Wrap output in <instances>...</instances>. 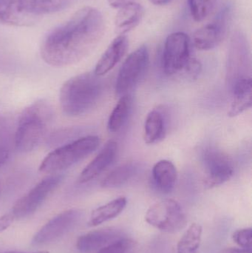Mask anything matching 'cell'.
Here are the masks:
<instances>
[{
    "label": "cell",
    "instance_id": "obj_1",
    "mask_svg": "<svg viewBox=\"0 0 252 253\" xmlns=\"http://www.w3.org/2000/svg\"><path fill=\"white\" fill-rule=\"evenodd\" d=\"M105 30L102 13L95 7H83L46 36L40 47L41 58L53 67L78 63L96 48Z\"/></svg>",
    "mask_w": 252,
    "mask_h": 253
},
{
    "label": "cell",
    "instance_id": "obj_2",
    "mask_svg": "<svg viewBox=\"0 0 252 253\" xmlns=\"http://www.w3.org/2000/svg\"><path fill=\"white\" fill-rule=\"evenodd\" d=\"M100 77L94 72L84 73L65 82L59 96L65 115L78 117L96 107L104 92L103 82Z\"/></svg>",
    "mask_w": 252,
    "mask_h": 253
},
{
    "label": "cell",
    "instance_id": "obj_3",
    "mask_svg": "<svg viewBox=\"0 0 252 253\" xmlns=\"http://www.w3.org/2000/svg\"><path fill=\"white\" fill-rule=\"evenodd\" d=\"M52 119L53 110L46 101H37L25 108L15 132L16 150L28 153L36 148L45 137Z\"/></svg>",
    "mask_w": 252,
    "mask_h": 253
},
{
    "label": "cell",
    "instance_id": "obj_4",
    "mask_svg": "<svg viewBox=\"0 0 252 253\" xmlns=\"http://www.w3.org/2000/svg\"><path fill=\"white\" fill-rule=\"evenodd\" d=\"M75 0H0V22L29 26L41 15L56 13Z\"/></svg>",
    "mask_w": 252,
    "mask_h": 253
},
{
    "label": "cell",
    "instance_id": "obj_5",
    "mask_svg": "<svg viewBox=\"0 0 252 253\" xmlns=\"http://www.w3.org/2000/svg\"><path fill=\"white\" fill-rule=\"evenodd\" d=\"M100 138L87 135L55 149L41 162L39 170L44 173L58 174L73 166L99 147Z\"/></svg>",
    "mask_w": 252,
    "mask_h": 253
},
{
    "label": "cell",
    "instance_id": "obj_6",
    "mask_svg": "<svg viewBox=\"0 0 252 253\" xmlns=\"http://www.w3.org/2000/svg\"><path fill=\"white\" fill-rule=\"evenodd\" d=\"M145 221L152 227L168 233H178L187 224L183 208L173 199H164L150 206L145 215Z\"/></svg>",
    "mask_w": 252,
    "mask_h": 253
},
{
    "label": "cell",
    "instance_id": "obj_7",
    "mask_svg": "<svg viewBox=\"0 0 252 253\" xmlns=\"http://www.w3.org/2000/svg\"><path fill=\"white\" fill-rule=\"evenodd\" d=\"M60 173L43 178L13 205L9 213L15 219L25 218L36 212L63 180Z\"/></svg>",
    "mask_w": 252,
    "mask_h": 253
},
{
    "label": "cell",
    "instance_id": "obj_8",
    "mask_svg": "<svg viewBox=\"0 0 252 253\" xmlns=\"http://www.w3.org/2000/svg\"><path fill=\"white\" fill-rule=\"evenodd\" d=\"M149 63V50L142 45L129 55L120 68L115 83V92L119 96L127 94L139 84L146 74Z\"/></svg>",
    "mask_w": 252,
    "mask_h": 253
},
{
    "label": "cell",
    "instance_id": "obj_9",
    "mask_svg": "<svg viewBox=\"0 0 252 253\" xmlns=\"http://www.w3.org/2000/svg\"><path fill=\"white\" fill-rule=\"evenodd\" d=\"M190 59V40L185 33L176 32L167 37L163 52V69L172 76L183 71Z\"/></svg>",
    "mask_w": 252,
    "mask_h": 253
},
{
    "label": "cell",
    "instance_id": "obj_10",
    "mask_svg": "<svg viewBox=\"0 0 252 253\" xmlns=\"http://www.w3.org/2000/svg\"><path fill=\"white\" fill-rule=\"evenodd\" d=\"M251 71V55L245 34L241 31L234 33L229 43L227 74L230 86L237 80L245 77Z\"/></svg>",
    "mask_w": 252,
    "mask_h": 253
},
{
    "label": "cell",
    "instance_id": "obj_11",
    "mask_svg": "<svg viewBox=\"0 0 252 253\" xmlns=\"http://www.w3.org/2000/svg\"><path fill=\"white\" fill-rule=\"evenodd\" d=\"M202 164L205 170L204 187L214 188L229 181L234 174L230 158L220 150L208 148L202 154Z\"/></svg>",
    "mask_w": 252,
    "mask_h": 253
},
{
    "label": "cell",
    "instance_id": "obj_12",
    "mask_svg": "<svg viewBox=\"0 0 252 253\" xmlns=\"http://www.w3.org/2000/svg\"><path fill=\"white\" fill-rule=\"evenodd\" d=\"M81 210L71 209L61 212L46 223L33 238L35 245H46L55 242L71 232L81 221Z\"/></svg>",
    "mask_w": 252,
    "mask_h": 253
},
{
    "label": "cell",
    "instance_id": "obj_13",
    "mask_svg": "<svg viewBox=\"0 0 252 253\" xmlns=\"http://www.w3.org/2000/svg\"><path fill=\"white\" fill-rule=\"evenodd\" d=\"M231 7L222 8L214 20L195 31L193 42L198 50H209L217 47L226 37L231 21Z\"/></svg>",
    "mask_w": 252,
    "mask_h": 253
},
{
    "label": "cell",
    "instance_id": "obj_14",
    "mask_svg": "<svg viewBox=\"0 0 252 253\" xmlns=\"http://www.w3.org/2000/svg\"><path fill=\"white\" fill-rule=\"evenodd\" d=\"M124 237H127L125 233L116 227L99 229L80 236L77 240L76 248L83 253L99 251Z\"/></svg>",
    "mask_w": 252,
    "mask_h": 253
},
{
    "label": "cell",
    "instance_id": "obj_15",
    "mask_svg": "<svg viewBox=\"0 0 252 253\" xmlns=\"http://www.w3.org/2000/svg\"><path fill=\"white\" fill-rule=\"evenodd\" d=\"M118 152V144L115 141H109L100 153L84 168L79 176L80 183H87L97 178L115 160Z\"/></svg>",
    "mask_w": 252,
    "mask_h": 253
},
{
    "label": "cell",
    "instance_id": "obj_16",
    "mask_svg": "<svg viewBox=\"0 0 252 253\" xmlns=\"http://www.w3.org/2000/svg\"><path fill=\"white\" fill-rule=\"evenodd\" d=\"M129 41L126 36L119 35L108 46L95 68L94 73L102 77L110 71L122 59L128 50Z\"/></svg>",
    "mask_w": 252,
    "mask_h": 253
},
{
    "label": "cell",
    "instance_id": "obj_17",
    "mask_svg": "<svg viewBox=\"0 0 252 253\" xmlns=\"http://www.w3.org/2000/svg\"><path fill=\"white\" fill-rule=\"evenodd\" d=\"M230 87L232 101L228 115L230 117H235L245 112L252 107V77L240 79Z\"/></svg>",
    "mask_w": 252,
    "mask_h": 253
},
{
    "label": "cell",
    "instance_id": "obj_18",
    "mask_svg": "<svg viewBox=\"0 0 252 253\" xmlns=\"http://www.w3.org/2000/svg\"><path fill=\"white\" fill-rule=\"evenodd\" d=\"M144 14V9L139 3L133 1L120 7L115 20V32L124 35L135 29L140 24Z\"/></svg>",
    "mask_w": 252,
    "mask_h": 253
},
{
    "label": "cell",
    "instance_id": "obj_19",
    "mask_svg": "<svg viewBox=\"0 0 252 253\" xmlns=\"http://www.w3.org/2000/svg\"><path fill=\"white\" fill-rule=\"evenodd\" d=\"M177 176V169L170 161H159L152 169V179L155 187L164 194H168L174 190Z\"/></svg>",
    "mask_w": 252,
    "mask_h": 253
},
{
    "label": "cell",
    "instance_id": "obj_20",
    "mask_svg": "<svg viewBox=\"0 0 252 253\" xmlns=\"http://www.w3.org/2000/svg\"><path fill=\"white\" fill-rule=\"evenodd\" d=\"M127 205V200L124 196L114 199L106 205H102L92 212L88 224L90 227H96L107 221L118 217Z\"/></svg>",
    "mask_w": 252,
    "mask_h": 253
},
{
    "label": "cell",
    "instance_id": "obj_21",
    "mask_svg": "<svg viewBox=\"0 0 252 253\" xmlns=\"http://www.w3.org/2000/svg\"><path fill=\"white\" fill-rule=\"evenodd\" d=\"M165 120L162 113L153 110L148 114L144 127V140L147 144H156L165 137Z\"/></svg>",
    "mask_w": 252,
    "mask_h": 253
},
{
    "label": "cell",
    "instance_id": "obj_22",
    "mask_svg": "<svg viewBox=\"0 0 252 253\" xmlns=\"http://www.w3.org/2000/svg\"><path fill=\"white\" fill-rule=\"evenodd\" d=\"M132 105L133 99L130 95H124L120 98L108 120V127L109 132H118L124 126L131 112Z\"/></svg>",
    "mask_w": 252,
    "mask_h": 253
},
{
    "label": "cell",
    "instance_id": "obj_23",
    "mask_svg": "<svg viewBox=\"0 0 252 253\" xmlns=\"http://www.w3.org/2000/svg\"><path fill=\"white\" fill-rule=\"evenodd\" d=\"M136 164L125 163L112 169L102 182L105 188H118L127 184L137 172Z\"/></svg>",
    "mask_w": 252,
    "mask_h": 253
},
{
    "label": "cell",
    "instance_id": "obj_24",
    "mask_svg": "<svg viewBox=\"0 0 252 253\" xmlns=\"http://www.w3.org/2000/svg\"><path fill=\"white\" fill-rule=\"evenodd\" d=\"M203 227L198 223H193L186 230L177 245L178 253H198Z\"/></svg>",
    "mask_w": 252,
    "mask_h": 253
},
{
    "label": "cell",
    "instance_id": "obj_25",
    "mask_svg": "<svg viewBox=\"0 0 252 253\" xmlns=\"http://www.w3.org/2000/svg\"><path fill=\"white\" fill-rule=\"evenodd\" d=\"M218 0H189L191 14L196 22L204 20L212 13Z\"/></svg>",
    "mask_w": 252,
    "mask_h": 253
},
{
    "label": "cell",
    "instance_id": "obj_26",
    "mask_svg": "<svg viewBox=\"0 0 252 253\" xmlns=\"http://www.w3.org/2000/svg\"><path fill=\"white\" fill-rule=\"evenodd\" d=\"M11 126L10 119L0 105V147H9L11 138Z\"/></svg>",
    "mask_w": 252,
    "mask_h": 253
},
{
    "label": "cell",
    "instance_id": "obj_27",
    "mask_svg": "<svg viewBox=\"0 0 252 253\" xmlns=\"http://www.w3.org/2000/svg\"><path fill=\"white\" fill-rule=\"evenodd\" d=\"M134 245V241L124 237L102 248L98 253H127L133 249Z\"/></svg>",
    "mask_w": 252,
    "mask_h": 253
},
{
    "label": "cell",
    "instance_id": "obj_28",
    "mask_svg": "<svg viewBox=\"0 0 252 253\" xmlns=\"http://www.w3.org/2000/svg\"><path fill=\"white\" fill-rule=\"evenodd\" d=\"M251 227L240 229L233 233L234 242L243 249L252 250V231Z\"/></svg>",
    "mask_w": 252,
    "mask_h": 253
},
{
    "label": "cell",
    "instance_id": "obj_29",
    "mask_svg": "<svg viewBox=\"0 0 252 253\" xmlns=\"http://www.w3.org/2000/svg\"><path fill=\"white\" fill-rule=\"evenodd\" d=\"M201 69H202V65L201 62L196 59L190 58L183 71H184L188 77H190L192 80H196L201 74Z\"/></svg>",
    "mask_w": 252,
    "mask_h": 253
},
{
    "label": "cell",
    "instance_id": "obj_30",
    "mask_svg": "<svg viewBox=\"0 0 252 253\" xmlns=\"http://www.w3.org/2000/svg\"><path fill=\"white\" fill-rule=\"evenodd\" d=\"M13 221H14V218L9 212L2 216H0V233L8 228Z\"/></svg>",
    "mask_w": 252,
    "mask_h": 253
},
{
    "label": "cell",
    "instance_id": "obj_31",
    "mask_svg": "<svg viewBox=\"0 0 252 253\" xmlns=\"http://www.w3.org/2000/svg\"><path fill=\"white\" fill-rule=\"evenodd\" d=\"M9 147H0V168L7 162L9 157Z\"/></svg>",
    "mask_w": 252,
    "mask_h": 253
},
{
    "label": "cell",
    "instance_id": "obj_32",
    "mask_svg": "<svg viewBox=\"0 0 252 253\" xmlns=\"http://www.w3.org/2000/svg\"><path fill=\"white\" fill-rule=\"evenodd\" d=\"M108 1L111 7L114 8H120L128 3L133 2L135 0H108Z\"/></svg>",
    "mask_w": 252,
    "mask_h": 253
},
{
    "label": "cell",
    "instance_id": "obj_33",
    "mask_svg": "<svg viewBox=\"0 0 252 253\" xmlns=\"http://www.w3.org/2000/svg\"><path fill=\"white\" fill-rule=\"evenodd\" d=\"M221 253H252V251L243 249V248H228L222 251Z\"/></svg>",
    "mask_w": 252,
    "mask_h": 253
},
{
    "label": "cell",
    "instance_id": "obj_34",
    "mask_svg": "<svg viewBox=\"0 0 252 253\" xmlns=\"http://www.w3.org/2000/svg\"><path fill=\"white\" fill-rule=\"evenodd\" d=\"M152 4H156V5H164V4H168L172 0H150Z\"/></svg>",
    "mask_w": 252,
    "mask_h": 253
},
{
    "label": "cell",
    "instance_id": "obj_35",
    "mask_svg": "<svg viewBox=\"0 0 252 253\" xmlns=\"http://www.w3.org/2000/svg\"><path fill=\"white\" fill-rule=\"evenodd\" d=\"M4 253H49L47 251H38V252H34V253H23V252H19V251H10V252H6Z\"/></svg>",
    "mask_w": 252,
    "mask_h": 253
}]
</instances>
